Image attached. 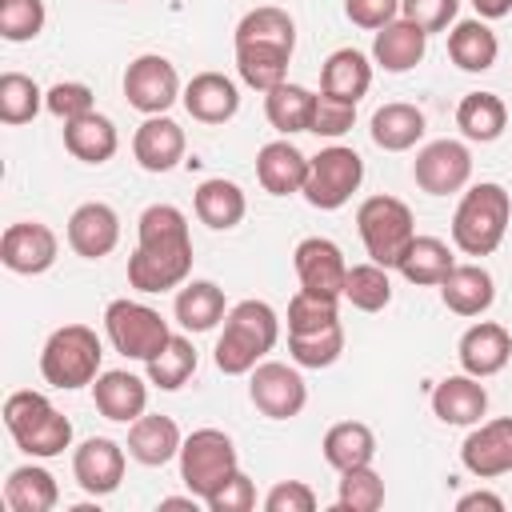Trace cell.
Returning a JSON list of instances; mask_svg holds the SVG:
<instances>
[{
    "label": "cell",
    "mask_w": 512,
    "mask_h": 512,
    "mask_svg": "<svg viewBox=\"0 0 512 512\" xmlns=\"http://www.w3.org/2000/svg\"><path fill=\"white\" fill-rule=\"evenodd\" d=\"M56 256H60V240L40 220H16L0 236V264L16 276H40L56 264Z\"/></svg>",
    "instance_id": "obj_13"
},
{
    "label": "cell",
    "mask_w": 512,
    "mask_h": 512,
    "mask_svg": "<svg viewBox=\"0 0 512 512\" xmlns=\"http://www.w3.org/2000/svg\"><path fill=\"white\" fill-rule=\"evenodd\" d=\"M440 300L448 312L456 316H484L496 300V280L484 264H456L444 280H440Z\"/></svg>",
    "instance_id": "obj_25"
},
{
    "label": "cell",
    "mask_w": 512,
    "mask_h": 512,
    "mask_svg": "<svg viewBox=\"0 0 512 512\" xmlns=\"http://www.w3.org/2000/svg\"><path fill=\"white\" fill-rule=\"evenodd\" d=\"M316 492L304 480H276L264 496V512H312Z\"/></svg>",
    "instance_id": "obj_51"
},
{
    "label": "cell",
    "mask_w": 512,
    "mask_h": 512,
    "mask_svg": "<svg viewBox=\"0 0 512 512\" xmlns=\"http://www.w3.org/2000/svg\"><path fill=\"white\" fill-rule=\"evenodd\" d=\"M44 0H0V36L8 44H28L44 32Z\"/></svg>",
    "instance_id": "obj_45"
},
{
    "label": "cell",
    "mask_w": 512,
    "mask_h": 512,
    "mask_svg": "<svg viewBox=\"0 0 512 512\" xmlns=\"http://www.w3.org/2000/svg\"><path fill=\"white\" fill-rule=\"evenodd\" d=\"M120 244V216L104 200H88L68 216V248L84 260H100Z\"/></svg>",
    "instance_id": "obj_18"
},
{
    "label": "cell",
    "mask_w": 512,
    "mask_h": 512,
    "mask_svg": "<svg viewBox=\"0 0 512 512\" xmlns=\"http://www.w3.org/2000/svg\"><path fill=\"white\" fill-rule=\"evenodd\" d=\"M336 508L340 512H376V508H384V480H380V472L372 464L340 472Z\"/></svg>",
    "instance_id": "obj_44"
},
{
    "label": "cell",
    "mask_w": 512,
    "mask_h": 512,
    "mask_svg": "<svg viewBox=\"0 0 512 512\" xmlns=\"http://www.w3.org/2000/svg\"><path fill=\"white\" fill-rule=\"evenodd\" d=\"M192 272L188 216L176 204H148L136 220V252L128 256V284L136 292L180 288Z\"/></svg>",
    "instance_id": "obj_1"
},
{
    "label": "cell",
    "mask_w": 512,
    "mask_h": 512,
    "mask_svg": "<svg viewBox=\"0 0 512 512\" xmlns=\"http://www.w3.org/2000/svg\"><path fill=\"white\" fill-rule=\"evenodd\" d=\"M456 128L472 144H492L508 128V104L496 92H468L456 104Z\"/></svg>",
    "instance_id": "obj_36"
},
{
    "label": "cell",
    "mask_w": 512,
    "mask_h": 512,
    "mask_svg": "<svg viewBox=\"0 0 512 512\" xmlns=\"http://www.w3.org/2000/svg\"><path fill=\"white\" fill-rule=\"evenodd\" d=\"M476 508H484V512H504V496L476 488V492H464V496L456 500V512H476Z\"/></svg>",
    "instance_id": "obj_53"
},
{
    "label": "cell",
    "mask_w": 512,
    "mask_h": 512,
    "mask_svg": "<svg viewBox=\"0 0 512 512\" xmlns=\"http://www.w3.org/2000/svg\"><path fill=\"white\" fill-rule=\"evenodd\" d=\"M44 108H48L60 124L96 112V104H92V88L80 84V80H60V84H52V88L44 92Z\"/></svg>",
    "instance_id": "obj_47"
},
{
    "label": "cell",
    "mask_w": 512,
    "mask_h": 512,
    "mask_svg": "<svg viewBox=\"0 0 512 512\" xmlns=\"http://www.w3.org/2000/svg\"><path fill=\"white\" fill-rule=\"evenodd\" d=\"M344 300L356 308V312H384L392 304V280H388V268L368 260V264H352L348 268V280H344Z\"/></svg>",
    "instance_id": "obj_42"
},
{
    "label": "cell",
    "mask_w": 512,
    "mask_h": 512,
    "mask_svg": "<svg viewBox=\"0 0 512 512\" xmlns=\"http://www.w3.org/2000/svg\"><path fill=\"white\" fill-rule=\"evenodd\" d=\"M292 268H296L300 288L320 292V296H332V300H344L348 260H344V252H340L336 240H328V236H304L296 244V252H292Z\"/></svg>",
    "instance_id": "obj_14"
},
{
    "label": "cell",
    "mask_w": 512,
    "mask_h": 512,
    "mask_svg": "<svg viewBox=\"0 0 512 512\" xmlns=\"http://www.w3.org/2000/svg\"><path fill=\"white\" fill-rule=\"evenodd\" d=\"M488 412V392L480 384V376H468V372H456V376H444L436 388H432V416L440 424H452V428H472L480 424Z\"/></svg>",
    "instance_id": "obj_21"
},
{
    "label": "cell",
    "mask_w": 512,
    "mask_h": 512,
    "mask_svg": "<svg viewBox=\"0 0 512 512\" xmlns=\"http://www.w3.org/2000/svg\"><path fill=\"white\" fill-rule=\"evenodd\" d=\"M324 448V460L336 468V472H348V468H364L376 460V432L364 424V420H340L324 432L320 440Z\"/></svg>",
    "instance_id": "obj_34"
},
{
    "label": "cell",
    "mask_w": 512,
    "mask_h": 512,
    "mask_svg": "<svg viewBox=\"0 0 512 512\" xmlns=\"http://www.w3.org/2000/svg\"><path fill=\"white\" fill-rule=\"evenodd\" d=\"M116 4H128V0H116Z\"/></svg>",
    "instance_id": "obj_55"
},
{
    "label": "cell",
    "mask_w": 512,
    "mask_h": 512,
    "mask_svg": "<svg viewBox=\"0 0 512 512\" xmlns=\"http://www.w3.org/2000/svg\"><path fill=\"white\" fill-rule=\"evenodd\" d=\"M288 64H292V48H276V44H236V72L248 88L256 92H272L276 84L288 80Z\"/></svg>",
    "instance_id": "obj_38"
},
{
    "label": "cell",
    "mask_w": 512,
    "mask_h": 512,
    "mask_svg": "<svg viewBox=\"0 0 512 512\" xmlns=\"http://www.w3.org/2000/svg\"><path fill=\"white\" fill-rule=\"evenodd\" d=\"M40 108H44V92L32 76H24V72H4L0 76V120L8 128L28 124Z\"/></svg>",
    "instance_id": "obj_43"
},
{
    "label": "cell",
    "mask_w": 512,
    "mask_h": 512,
    "mask_svg": "<svg viewBox=\"0 0 512 512\" xmlns=\"http://www.w3.org/2000/svg\"><path fill=\"white\" fill-rule=\"evenodd\" d=\"M4 428L16 440V448L32 460H52L64 448H72V420L32 388H20L4 400Z\"/></svg>",
    "instance_id": "obj_4"
},
{
    "label": "cell",
    "mask_w": 512,
    "mask_h": 512,
    "mask_svg": "<svg viewBox=\"0 0 512 512\" xmlns=\"http://www.w3.org/2000/svg\"><path fill=\"white\" fill-rule=\"evenodd\" d=\"M92 400H96V412L112 424H132L148 412V384L136 376V372H124V368H108L92 380Z\"/></svg>",
    "instance_id": "obj_20"
},
{
    "label": "cell",
    "mask_w": 512,
    "mask_h": 512,
    "mask_svg": "<svg viewBox=\"0 0 512 512\" xmlns=\"http://www.w3.org/2000/svg\"><path fill=\"white\" fill-rule=\"evenodd\" d=\"M368 88H372V60L360 48H336L320 64V92L324 96L360 104L368 96Z\"/></svg>",
    "instance_id": "obj_29"
},
{
    "label": "cell",
    "mask_w": 512,
    "mask_h": 512,
    "mask_svg": "<svg viewBox=\"0 0 512 512\" xmlns=\"http://www.w3.org/2000/svg\"><path fill=\"white\" fill-rule=\"evenodd\" d=\"M124 444L108 440V436H88L76 452H72V476L88 496H112L124 480Z\"/></svg>",
    "instance_id": "obj_16"
},
{
    "label": "cell",
    "mask_w": 512,
    "mask_h": 512,
    "mask_svg": "<svg viewBox=\"0 0 512 512\" xmlns=\"http://www.w3.org/2000/svg\"><path fill=\"white\" fill-rule=\"evenodd\" d=\"M172 312L184 332H212L228 316V300H224V288L212 280H184Z\"/></svg>",
    "instance_id": "obj_30"
},
{
    "label": "cell",
    "mask_w": 512,
    "mask_h": 512,
    "mask_svg": "<svg viewBox=\"0 0 512 512\" xmlns=\"http://www.w3.org/2000/svg\"><path fill=\"white\" fill-rule=\"evenodd\" d=\"M456 12H460V0H400V16L420 24L428 36L456 24Z\"/></svg>",
    "instance_id": "obj_49"
},
{
    "label": "cell",
    "mask_w": 512,
    "mask_h": 512,
    "mask_svg": "<svg viewBox=\"0 0 512 512\" xmlns=\"http://www.w3.org/2000/svg\"><path fill=\"white\" fill-rule=\"evenodd\" d=\"M336 320H340V300H332V296L300 288L288 300V332H312V328H324Z\"/></svg>",
    "instance_id": "obj_46"
},
{
    "label": "cell",
    "mask_w": 512,
    "mask_h": 512,
    "mask_svg": "<svg viewBox=\"0 0 512 512\" xmlns=\"http://www.w3.org/2000/svg\"><path fill=\"white\" fill-rule=\"evenodd\" d=\"M472 8L480 20H504L512 12V0H472Z\"/></svg>",
    "instance_id": "obj_54"
},
{
    "label": "cell",
    "mask_w": 512,
    "mask_h": 512,
    "mask_svg": "<svg viewBox=\"0 0 512 512\" xmlns=\"http://www.w3.org/2000/svg\"><path fill=\"white\" fill-rule=\"evenodd\" d=\"M344 16H348L356 28L380 32L384 24H392V20L400 16V0H344Z\"/></svg>",
    "instance_id": "obj_52"
},
{
    "label": "cell",
    "mask_w": 512,
    "mask_h": 512,
    "mask_svg": "<svg viewBox=\"0 0 512 512\" xmlns=\"http://www.w3.org/2000/svg\"><path fill=\"white\" fill-rule=\"evenodd\" d=\"M280 340V316L268 300H240L224 316L212 360L224 376H248Z\"/></svg>",
    "instance_id": "obj_2"
},
{
    "label": "cell",
    "mask_w": 512,
    "mask_h": 512,
    "mask_svg": "<svg viewBox=\"0 0 512 512\" xmlns=\"http://www.w3.org/2000/svg\"><path fill=\"white\" fill-rule=\"evenodd\" d=\"M456 360H460V368H464L468 376L488 380V376L504 372V364L512 360V332H508L504 324H496V320H476V324L460 336Z\"/></svg>",
    "instance_id": "obj_17"
},
{
    "label": "cell",
    "mask_w": 512,
    "mask_h": 512,
    "mask_svg": "<svg viewBox=\"0 0 512 512\" xmlns=\"http://www.w3.org/2000/svg\"><path fill=\"white\" fill-rule=\"evenodd\" d=\"M344 352V324H324L312 332H288V356L300 368H332Z\"/></svg>",
    "instance_id": "obj_41"
},
{
    "label": "cell",
    "mask_w": 512,
    "mask_h": 512,
    "mask_svg": "<svg viewBox=\"0 0 512 512\" xmlns=\"http://www.w3.org/2000/svg\"><path fill=\"white\" fill-rule=\"evenodd\" d=\"M264 116L280 136H296V132H312V116H316V92H308L304 84H276L272 92H264Z\"/></svg>",
    "instance_id": "obj_35"
},
{
    "label": "cell",
    "mask_w": 512,
    "mask_h": 512,
    "mask_svg": "<svg viewBox=\"0 0 512 512\" xmlns=\"http://www.w3.org/2000/svg\"><path fill=\"white\" fill-rule=\"evenodd\" d=\"M204 504H208L212 512H248V508L256 504V484L236 468V472H232V476H228Z\"/></svg>",
    "instance_id": "obj_50"
},
{
    "label": "cell",
    "mask_w": 512,
    "mask_h": 512,
    "mask_svg": "<svg viewBox=\"0 0 512 512\" xmlns=\"http://www.w3.org/2000/svg\"><path fill=\"white\" fill-rule=\"evenodd\" d=\"M256 180L268 196H296L304 192V180H308V156L288 136L268 140L256 152Z\"/></svg>",
    "instance_id": "obj_23"
},
{
    "label": "cell",
    "mask_w": 512,
    "mask_h": 512,
    "mask_svg": "<svg viewBox=\"0 0 512 512\" xmlns=\"http://www.w3.org/2000/svg\"><path fill=\"white\" fill-rule=\"evenodd\" d=\"M356 228L368 248V256L384 268H396L408 244L416 240V220L412 208L400 196H368L356 208Z\"/></svg>",
    "instance_id": "obj_6"
},
{
    "label": "cell",
    "mask_w": 512,
    "mask_h": 512,
    "mask_svg": "<svg viewBox=\"0 0 512 512\" xmlns=\"http://www.w3.org/2000/svg\"><path fill=\"white\" fill-rule=\"evenodd\" d=\"M248 400L268 420H292V416H300L304 404H308V384L300 376V364L260 360L248 372Z\"/></svg>",
    "instance_id": "obj_10"
},
{
    "label": "cell",
    "mask_w": 512,
    "mask_h": 512,
    "mask_svg": "<svg viewBox=\"0 0 512 512\" xmlns=\"http://www.w3.org/2000/svg\"><path fill=\"white\" fill-rule=\"evenodd\" d=\"M124 96H128V104H132L136 112H144V116H164V112L184 96L176 64H172L168 56H160V52L136 56V60L124 68Z\"/></svg>",
    "instance_id": "obj_11"
},
{
    "label": "cell",
    "mask_w": 512,
    "mask_h": 512,
    "mask_svg": "<svg viewBox=\"0 0 512 512\" xmlns=\"http://www.w3.org/2000/svg\"><path fill=\"white\" fill-rule=\"evenodd\" d=\"M460 464L476 480H496L512 472V416L480 420L460 444Z\"/></svg>",
    "instance_id": "obj_15"
},
{
    "label": "cell",
    "mask_w": 512,
    "mask_h": 512,
    "mask_svg": "<svg viewBox=\"0 0 512 512\" xmlns=\"http://www.w3.org/2000/svg\"><path fill=\"white\" fill-rule=\"evenodd\" d=\"M184 128L172 116H144V124L132 136V156L144 172H172L184 160Z\"/></svg>",
    "instance_id": "obj_22"
},
{
    "label": "cell",
    "mask_w": 512,
    "mask_h": 512,
    "mask_svg": "<svg viewBox=\"0 0 512 512\" xmlns=\"http://www.w3.org/2000/svg\"><path fill=\"white\" fill-rule=\"evenodd\" d=\"M360 184H364L360 152L344 144H328L316 156H308V180L300 196L320 212H336L352 200V192H360Z\"/></svg>",
    "instance_id": "obj_8"
},
{
    "label": "cell",
    "mask_w": 512,
    "mask_h": 512,
    "mask_svg": "<svg viewBox=\"0 0 512 512\" xmlns=\"http://www.w3.org/2000/svg\"><path fill=\"white\" fill-rule=\"evenodd\" d=\"M64 148L84 164H108L120 148V136L104 112H88V116L64 124Z\"/></svg>",
    "instance_id": "obj_32"
},
{
    "label": "cell",
    "mask_w": 512,
    "mask_h": 512,
    "mask_svg": "<svg viewBox=\"0 0 512 512\" xmlns=\"http://www.w3.org/2000/svg\"><path fill=\"white\" fill-rule=\"evenodd\" d=\"M180 444H184V436H180V424L172 420V416H160V412H144L140 420H132L128 424V456L136 460V464H144V468H164L168 460H176L180 456Z\"/></svg>",
    "instance_id": "obj_24"
},
{
    "label": "cell",
    "mask_w": 512,
    "mask_h": 512,
    "mask_svg": "<svg viewBox=\"0 0 512 512\" xmlns=\"http://www.w3.org/2000/svg\"><path fill=\"white\" fill-rule=\"evenodd\" d=\"M104 332H108V344L120 356L140 360V364H148L172 336L168 320L156 308L140 304V300H112L104 308Z\"/></svg>",
    "instance_id": "obj_9"
},
{
    "label": "cell",
    "mask_w": 512,
    "mask_h": 512,
    "mask_svg": "<svg viewBox=\"0 0 512 512\" xmlns=\"http://www.w3.org/2000/svg\"><path fill=\"white\" fill-rule=\"evenodd\" d=\"M192 212L200 224H208L212 232H228L244 220L248 212V196L236 180H224V176H208L200 180L196 196H192Z\"/></svg>",
    "instance_id": "obj_27"
},
{
    "label": "cell",
    "mask_w": 512,
    "mask_h": 512,
    "mask_svg": "<svg viewBox=\"0 0 512 512\" xmlns=\"http://www.w3.org/2000/svg\"><path fill=\"white\" fill-rule=\"evenodd\" d=\"M428 52V32L404 16H396L392 24H384L372 40V60L384 72H412Z\"/></svg>",
    "instance_id": "obj_26"
},
{
    "label": "cell",
    "mask_w": 512,
    "mask_h": 512,
    "mask_svg": "<svg viewBox=\"0 0 512 512\" xmlns=\"http://www.w3.org/2000/svg\"><path fill=\"white\" fill-rule=\"evenodd\" d=\"M500 56V40L488 28V20H456L448 28V60L460 72H488Z\"/></svg>",
    "instance_id": "obj_31"
},
{
    "label": "cell",
    "mask_w": 512,
    "mask_h": 512,
    "mask_svg": "<svg viewBox=\"0 0 512 512\" xmlns=\"http://www.w3.org/2000/svg\"><path fill=\"white\" fill-rule=\"evenodd\" d=\"M368 132H372V144L376 148H384V152H408V148H416L424 140L428 120H424V112L416 104L392 100V104H380L372 112V128Z\"/></svg>",
    "instance_id": "obj_28"
},
{
    "label": "cell",
    "mask_w": 512,
    "mask_h": 512,
    "mask_svg": "<svg viewBox=\"0 0 512 512\" xmlns=\"http://www.w3.org/2000/svg\"><path fill=\"white\" fill-rule=\"evenodd\" d=\"M508 220H512L508 188L496 180H480L460 196L452 212V244L464 256H492L504 244Z\"/></svg>",
    "instance_id": "obj_3"
},
{
    "label": "cell",
    "mask_w": 512,
    "mask_h": 512,
    "mask_svg": "<svg viewBox=\"0 0 512 512\" xmlns=\"http://www.w3.org/2000/svg\"><path fill=\"white\" fill-rule=\"evenodd\" d=\"M180 480L192 496L208 500L236 468H240V456H236V444L228 432L220 428H196L192 436H184L180 444Z\"/></svg>",
    "instance_id": "obj_7"
},
{
    "label": "cell",
    "mask_w": 512,
    "mask_h": 512,
    "mask_svg": "<svg viewBox=\"0 0 512 512\" xmlns=\"http://www.w3.org/2000/svg\"><path fill=\"white\" fill-rule=\"evenodd\" d=\"M352 124H356V104H352V100H336V96H324V92H316L312 136H324V140H340L344 132H352Z\"/></svg>",
    "instance_id": "obj_48"
},
{
    "label": "cell",
    "mask_w": 512,
    "mask_h": 512,
    "mask_svg": "<svg viewBox=\"0 0 512 512\" xmlns=\"http://www.w3.org/2000/svg\"><path fill=\"white\" fill-rule=\"evenodd\" d=\"M196 360H200V356H196V344H192L188 336L172 332L168 344L144 364V368H148V384H156L160 392H176V388H184V384L192 380Z\"/></svg>",
    "instance_id": "obj_40"
},
{
    "label": "cell",
    "mask_w": 512,
    "mask_h": 512,
    "mask_svg": "<svg viewBox=\"0 0 512 512\" xmlns=\"http://www.w3.org/2000/svg\"><path fill=\"white\" fill-rule=\"evenodd\" d=\"M184 112L200 124H228L240 112V88L224 72H196L180 96Z\"/></svg>",
    "instance_id": "obj_19"
},
{
    "label": "cell",
    "mask_w": 512,
    "mask_h": 512,
    "mask_svg": "<svg viewBox=\"0 0 512 512\" xmlns=\"http://www.w3.org/2000/svg\"><path fill=\"white\" fill-rule=\"evenodd\" d=\"M412 180L428 196H452L464 192L472 180V152L464 140H428L412 160Z\"/></svg>",
    "instance_id": "obj_12"
},
{
    "label": "cell",
    "mask_w": 512,
    "mask_h": 512,
    "mask_svg": "<svg viewBox=\"0 0 512 512\" xmlns=\"http://www.w3.org/2000/svg\"><path fill=\"white\" fill-rule=\"evenodd\" d=\"M100 360H104L100 336L88 324H64L40 348V376L60 392H76L100 376Z\"/></svg>",
    "instance_id": "obj_5"
},
{
    "label": "cell",
    "mask_w": 512,
    "mask_h": 512,
    "mask_svg": "<svg viewBox=\"0 0 512 512\" xmlns=\"http://www.w3.org/2000/svg\"><path fill=\"white\" fill-rule=\"evenodd\" d=\"M232 40L236 44H276V48H292L296 52V20L276 4H260V8L240 16Z\"/></svg>",
    "instance_id": "obj_39"
},
{
    "label": "cell",
    "mask_w": 512,
    "mask_h": 512,
    "mask_svg": "<svg viewBox=\"0 0 512 512\" xmlns=\"http://www.w3.org/2000/svg\"><path fill=\"white\" fill-rule=\"evenodd\" d=\"M56 500H60L56 476L40 464H20L4 480V504L12 512H52Z\"/></svg>",
    "instance_id": "obj_37"
},
{
    "label": "cell",
    "mask_w": 512,
    "mask_h": 512,
    "mask_svg": "<svg viewBox=\"0 0 512 512\" xmlns=\"http://www.w3.org/2000/svg\"><path fill=\"white\" fill-rule=\"evenodd\" d=\"M452 268H456V252L440 236H416L396 264V272L416 288H440V280Z\"/></svg>",
    "instance_id": "obj_33"
}]
</instances>
